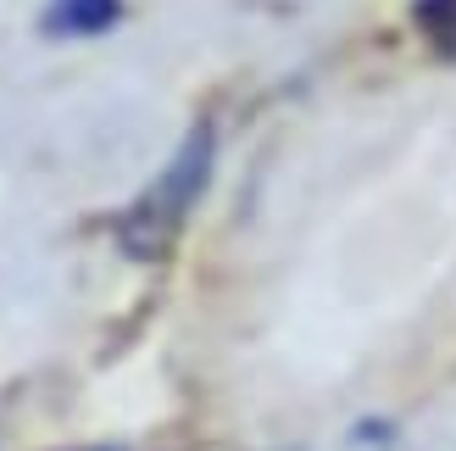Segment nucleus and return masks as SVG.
Masks as SVG:
<instances>
[{
	"label": "nucleus",
	"mask_w": 456,
	"mask_h": 451,
	"mask_svg": "<svg viewBox=\"0 0 456 451\" xmlns=\"http://www.w3.org/2000/svg\"><path fill=\"white\" fill-rule=\"evenodd\" d=\"M212 162H217V134L212 123H195L184 140H178L173 162L151 178V184L134 195V207L118 217V245L134 262H167L184 223L195 217L200 195L212 184Z\"/></svg>",
	"instance_id": "f257e3e1"
},
{
	"label": "nucleus",
	"mask_w": 456,
	"mask_h": 451,
	"mask_svg": "<svg viewBox=\"0 0 456 451\" xmlns=\"http://www.w3.org/2000/svg\"><path fill=\"white\" fill-rule=\"evenodd\" d=\"M123 0H51L45 6V34H106L118 29Z\"/></svg>",
	"instance_id": "f03ea898"
},
{
	"label": "nucleus",
	"mask_w": 456,
	"mask_h": 451,
	"mask_svg": "<svg viewBox=\"0 0 456 451\" xmlns=\"http://www.w3.org/2000/svg\"><path fill=\"white\" fill-rule=\"evenodd\" d=\"M418 29L440 56H456V0H418Z\"/></svg>",
	"instance_id": "7ed1b4c3"
},
{
	"label": "nucleus",
	"mask_w": 456,
	"mask_h": 451,
	"mask_svg": "<svg viewBox=\"0 0 456 451\" xmlns=\"http://www.w3.org/2000/svg\"><path fill=\"white\" fill-rule=\"evenodd\" d=\"M78 451H123V446H78Z\"/></svg>",
	"instance_id": "20e7f679"
}]
</instances>
